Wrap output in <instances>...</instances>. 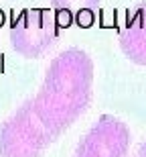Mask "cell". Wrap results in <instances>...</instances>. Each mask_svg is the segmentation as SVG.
<instances>
[{
    "instance_id": "cell-1",
    "label": "cell",
    "mask_w": 146,
    "mask_h": 157,
    "mask_svg": "<svg viewBox=\"0 0 146 157\" xmlns=\"http://www.w3.org/2000/svg\"><path fill=\"white\" fill-rule=\"evenodd\" d=\"M94 61L83 49L69 47L49 63L41 90L27 100L30 114L55 141L89 108Z\"/></svg>"
},
{
    "instance_id": "cell-2",
    "label": "cell",
    "mask_w": 146,
    "mask_h": 157,
    "mask_svg": "<svg viewBox=\"0 0 146 157\" xmlns=\"http://www.w3.org/2000/svg\"><path fill=\"white\" fill-rule=\"evenodd\" d=\"M59 37L57 21L51 10L45 8H27L14 18L10 27L12 49L27 59L41 57L49 51Z\"/></svg>"
},
{
    "instance_id": "cell-3",
    "label": "cell",
    "mask_w": 146,
    "mask_h": 157,
    "mask_svg": "<svg viewBox=\"0 0 146 157\" xmlns=\"http://www.w3.org/2000/svg\"><path fill=\"white\" fill-rule=\"evenodd\" d=\"M53 141L23 104L0 127V157H41Z\"/></svg>"
},
{
    "instance_id": "cell-4",
    "label": "cell",
    "mask_w": 146,
    "mask_h": 157,
    "mask_svg": "<svg viewBox=\"0 0 146 157\" xmlns=\"http://www.w3.org/2000/svg\"><path fill=\"white\" fill-rule=\"evenodd\" d=\"M130 139V128L122 118L101 114L77 143L73 157H126Z\"/></svg>"
},
{
    "instance_id": "cell-5",
    "label": "cell",
    "mask_w": 146,
    "mask_h": 157,
    "mask_svg": "<svg viewBox=\"0 0 146 157\" xmlns=\"http://www.w3.org/2000/svg\"><path fill=\"white\" fill-rule=\"evenodd\" d=\"M120 49L136 65H146V2L128 12L120 29Z\"/></svg>"
},
{
    "instance_id": "cell-6",
    "label": "cell",
    "mask_w": 146,
    "mask_h": 157,
    "mask_svg": "<svg viewBox=\"0 0 146 157\" xmlns=\"http://www.w3.org/2000/svg\"><path fill=\"white\" fill-rule=\"evenodd\" d=\"M51 6L67 21H75L87 27L94 21L95 10L99 8V0H51Z\"/></svg>"
},
{
    "instance_id": "cell-7",
    "label": "cell",
    "mask_w": 146,
    "mask_h": 157,
    "mask_svg": "<svg viewBox=\"0 0 146 157\" xmlns=\"http://www.w3.org/2000/svg\"><path fill=\"white\" fill-rule=\"evenodd\" d=\"M132 157H146V141L138 145V149L134 151V155H132Z\"/></svg>"
}]
</instances>
